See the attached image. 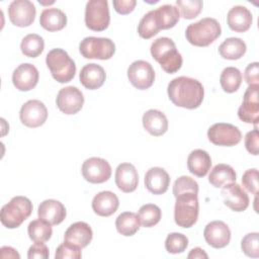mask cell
Segmentation results:
<instances>
[{
	"label": "cell",
	"instance_id": "obj_1",
	"mask_svg": "<svg viewBox=\"0 0 259 259\" xmlns=\"http://www.w3.org/2000/svg\"><path fill=\"white\" fill-rule=\"evenodd\" d=\"M167 93L173 104L187 109L197 108L204 97L202 84L196 79L185 76L171 80L167 87Z\"/></svg>",
	"mask_w": 259,
	"mask_h": 259
},
{
	"label": "cell",
	"instance_id": "obj_2",
	"mask_svg": "<svg viewBox=\"0 0 259 259\" xmlns=\"http://www.w3.org/2000/svg\"><path fill=\"white\" fill-rule=\"evenodd\" d=\"M152 57L160 64L162 69L168 74H174L180 70L183 60L177 51L175 42L166 36L155 39L150 48Z\"/></svg>",
	"mask_w": 259,
	"mask_h": 259
},
{
	"label": "cell",
	"instance_id": "obj_3",
	"mask_svg": "<svg viewBox=\"0 0 259 259\" xmlns=\"http://www.w3.org/2000/svg\"><path fill=\"white\" fill-rule=\"evenodd\" d=\"M221 33L222 27L219 21L211 17H204L189 24L185 36L188 42L195 47H207L220 37Z\"/></svg>",
	"mask_w": 259,
	"mask_h": 259
},
{
	"label": "cell",
	"instance_id": "obj_4",
	"mask_svg": "<svg viewBox=\"0 0 259 259\" xmlns=\"http://www.w3.org/2000/svg\"><path fill=\"white\" fill-rule=\"evenodd\" d=\"M46 64L53 78L59 83H68L75 77V62L63 49L51 50L46 57Z\"/></svg>",
	"mask_w": 259,
	"mask_h": 259
},
{
	"label": "cell",
	"instance_id": "obj_5",
	"mask_svg": "<svg viewBox=\"0 0 259 259\" xmlns=\"http://www.w3.org/2000/svg\"><path fill=\"white\" fill-rule=\"evenodd\" d=\"M32 212V203L25 196H14L2 206L0 211L1 224L7 229L18 228Z\"/></svg>",
	"mask_w": 259,
	"mask_h": 259
},
{
	"label": "cell",
	"instance_id": "obj_6",
	"mask_svg": "<svg viewBox=\"0 0 259 259\" xmlns=\"http://www.w3.org/2000/svg\"><path fill=\"white\" fill-rule=\"evenodd\" d=\"M174 221L181 228L192 227L198 219V198L197 193L186 192L175 197Z\"/></svg>",
	"mask_w": 259,
	"mask_h": 259
},
{
	"label": "cell",
	"instance_id": "obj_7",
	"mask_svg": "<svg viewBox=\"0 0 259 259\" xmlns=\"http://www.w3.org/2000/svg\"><path fill=\"white\" fill-rule=\"evenodd\" d=\"M79 51L86 59L109 60L115 53V45L108 37L87 36L81 40Z\"/></svg>",
	"mask_w": 259,
	"mask_h": 259
},
{
	"label": "cell",
	"instance_id": "obj_8",
	"mask_svg": "<svg viewBox=\"0 0 259 259\" xmlns=\"http://www.w3.org/2000/svg\"><path fill=\"white\" fill-rule=\"evenodd\" d=\"M110 22L108 2L106 0H90L85 8V24L94 31L105 30Z\"/></svg>",
	"mask_w": 259,
	"mask_h": 259
},
{
	"label": "cell",
	"instance_id": "obj_9",
	"mask_svg": "<svg viewBox=\"0 0 259 259\" xmlns=\"http://www.w3.org/2000/svg\"><path fill=\"white\" fill-rule=\"evenodd\" d=\"M207 138L213 145L233 147L241 142L242 134L234 124L218 122L208 128Z\"/></svg>",
	"mask_w": 259,
	"mask_h": 259
},
{
	"label": "cell",
	"instance_id": "obj_10",
	"mask_svg": "<svg viewBox=\"0 0 259 259\" xmlns=\"http://www.w3.org/2000/svg\"><path fill=\"white\" fill-rule=\"evenodd\" d=\"M127 78L134 87L146 90L155 81V71L149 62L138 60L133 62L127 68Z\"/></svg>",
	"mask_w": 259,
	"mask_h": 259
},
{
	"label": "cell",
	"instance_id": "obj_11",
	"mask_svg": "<svg viewBox=\"0 0 259 259\" xmlns=\"http://www.w3.org/2000/svg\"><path fill=\"white\" fill-rule=\"evenodd\" d=\"M259 84L249 85L243 97V102L238 109L239 118L246 123H253L255 126L259 119Z\"/></svg>",
	"mask_w": 259,
	"mask_h": 259
},
{
	"label": "cell",
	"instance_id": "obj_12",
	"mask_svg": "<svg viewBox=\"0 0 259 259\" xmlns=\"http://www.w3.org/2000/svg\"><path fill=\"white\" fill-rule=\"evenodd\" d=\"M82 175L90 183H103L111 176V167L109 163L98 157L86 159L82 164Z\"/></svg>",
	"mask_w": 259,
	"mask_h": 259
},
{
	"label": "cell",
	"instance_id": "obj_13",
	"mask_svg": "<svg viewBox=\"0 0 259 259\" xmlns=\"http://www.w3.org/2000/svg\"><path fill=\"white\" fill-rule=\"evenodd\" d=\"M35 14V6L28 0H13L8 6L9 19L15 26H29L34 21Z\"/></svg>",
	"mask_w": 259,
	"mask_h": 259
},
{
	"label": "cell",
	"instance_id": "obj_14",
	"mask_svg": "<svg viewBox=\"0 0 259 259\" xmlns=\"http://www.w3.org/2000/svg\"><path fill=\"white\" fill-rule=\"evenodd\" d=\"M20 121L27 127H38L48 118V109L40 100L32 99L26 101L19 111Z\"/></svg>",
	"mask_w": 259,
	"mask_h": 259
},
{
	"label": "cell",
	"instance_id": "obj_15",
	"mask_svg": "<svg viewBox=\"0 0 259 259\" xmlns=\"http://www.w3.org/2000/svg\"><path fill=\"white\" fill-rule=\"evenodd\" d=\"M56 103L63 113L75 114L83 107L84 96L77 87L67 86L58 92Z\"/></svg>",
	"mask_w": 259,
	"mask_h": 259
},
{
	"label": "cell",
	"instance_id": "obj_16",
	"mask_svg": "<svg viewBox=\"0 0 259 259\" xmlns=\"http://www.w3.org/2000/svg\"><path fill=\"white\" fill-rule=\"evenodd\" d=\"M206 243L217 249L226 247L231 241V231L227 224L222 221L208 223L203 231Z\"/></svg>",
	"mask_w": 259,
	"mask_h": 259
},
{
	"label": "cell",
	"instance_id": "obj_17",
	"mask_svg": "<svg viewBox=\"0 0 259 259\" xmlns=\"http://www.w3.org/2000/svg\"><path fill=\"white\" fill-rule=\"evenodd\" d=\"M39 74L37 69L29 63L19 65L12 73V83L19 91H29L38 82Z\"/></svg>",
	"mask_w": 259,
	"mask_h": 259
},
{
	"label": "cell",
	"instance_id": "obj_18",
	"mask_svg": "<svg viewBox=\"0 0 259 259\" xmlns=\"http://www.w3.org/2000/svg\"><path fill=\"white\" fill-rule=\"evenodd\" d=\"M224 203L234 211H244L249 206V196L237 183L233 182L223 187Z\"/></svg>",
	"mask_w": 259,
	"mask_h": 259
},
{
	"label": "cell",
	"instance_id": "obj_19",
	"mask_svg": "<svg viewBox=\"0 0 259 259\" xmlns=\"http://www.w3.org/2000/svg\"><path fill=\"white\" fill-rule=\"evenodd\" d=\"M115 184L119 190L125 193L133 192L139 184V174L131 163H121L115 170Z\"/></svg>",
	"mask_w": 259,
	"mask_h": 259
},
{
	"label": "cell",
	"instance_id": "obj_20",
	"mask_svg": "<svg viewBox=\"0 0 259 259\" xmlns=\"http://www.w3.org/2000/svg\"><path fill=\"white\" fill-rule=\"evenodd\" d=\"M37 215L39 219L54 226L61 224L65 220L67 211L64 204L59 200L46 199L38 205Z\"/></svg>",
	"mask_w": 259,
	"mask_h": 259
},
{
	"label": "cell",
	"instance_id": "obj_21",
	"mask_svg": "<svg viewBox=\"0 0 259 259\" xmlns=\"http://www.w3.org/2000/svg\"><path fill=\"white\" fill-rule=\"evenodd\" d=\"M146 188L153 194H163L170 185L169 174L160 167H152L145 174Z\"/></svg>",
	"mask_w": 259,
	"mask_h": 259
},
{
	"label": "cell",
	"instance_id": "obj_22",
	"mask_svg": "<svg viewBox=\"0 0 259 259\" xmlns=\"http://www.w3.org/2000/svg\"><path fill=\"white\" fill-rule=\"evenodd\" d=\"M92 229L87 223L76 222L67 229L64 235V240L82 249L89 245V243L92 240Z\"/></svg>",
	"mask_w": 259,
	"mask_h": 259
},
{
	"label": "cell",
	"instance_id": "obj_23",
	"mask_svg": "<svg viewBox=\"0 0 259 259\" xmlns=\"http://www.w3.org/2000/svg\"><path fill=\"white\" fill-rule=\"evenodd\" d=\"M119 205L118 197L109 190L97 193L92 199V209L100 217H109L113 214Z\"/></svg>",
	"mask_w": 259,
	"mask_h": 259
},
{
	"label": "cell",
	"instance_id": "obj_24",
	"mask_svg": "<svg viewBox=\"0 0 259 259\" xmlns=\"http://www.w3.org/2000/svg\"><path fill=\"white\" fill-rule=\"evenodd\" d=\"M253 17L251 11L242 5L232 7L227 15V23L229 27L236 32L247 31L252 24Z\"/></svg>",
	"mask_w": 259,
	"mask_h": 259
},
{
	"label": "cell",
	"instance_id": "obj_25",
	"mask_svg": "<svg viewBox=\"0 0 259 259\" xmlns=\"http://www.w3.org/2000/svg\"><path fill=\"white\" fill-rule=\"evenodd\" d=\"M80 82L81 84L89 89V90H95L100 88L106 79V74L104 69L97 64L90 63L85 65L79 74Z\"/></svg>",
	"mask_w": 259,
	"mask_h": 259
},
{
	"label": "cell",
	"instance_id": "obj_26",
	"mask_svg": "<svg viewBox=\"0 0 259 259\" xmlns=\"http://www.w3.org/2000/svg\"><path fill=\"white\" fill-rule=\"evenodd\" d=\"M142 121L145 130L154 137H160L168 130V119L166 115L158 109H150L146 111Z\"/></svg>",
	"mask_w": 259,
	"mask_h": 259
},
{
	"label": "cell",
	"instance_id": "obj_27",
	"mask_svg": "<svg viewBox=\"0 0 259 259\" xmlns=\"http://www.w3.org/2000/svg\"><path fill=\"white\" fill-rule=\"evenodd\" d=\"M187 167L191 174L197 177H204L211 167L210 156L202 149H195L187 158Z\"/></svg>",
	"mask_w": 259,
	"mask_h": 259
},
{
	"label": "cell",
	"instance_id": "obj_28",
	"mask_svg": "<svg viewBox=\"0 0 259 259\" xmlns=\"http://www.w3.org/2000/svg\"><path fill=\"white\" fill-rule=\"evenodd\" d=\"M39 24L48 31H58L66 26L67 16L58 8H47L40 13Z\"/></svg>",
	"mask_w": 259,
	"mask_h": 259
},
{
	"label": "cell",
	"instance_id": "obj_29",
	"mask_svg": "<svg viewBox=\"0 0 259 259\" xmlns=\"http://www.w3.org/2000/svg\"><path fill=\"white\" fill-rule=\"evenodd\" d=\"M236 178L235 170L230 165L223 163L215 165L208 175L209 183L217 188H222L230 183L236 182Z\"/></svg>",
	"mask_w": 259,
	"mask_h": 259
},
{
	"label": "cell",
	"instance_id": "obj_30",
	"mask_svg": "<svg viewBox=\"0 0 259 259\" xmlns=\"http://www.w3.org/2000/svg\"><path fill=\"white\" fill-rule=\"evenodd\" d=\"M247 47L243 39L239 37L226 38L219 47V53L222 58L227 60H239L246 53Z\"/></svg>",
	"mask_w": 259,
	"mask_h": 259
},
{
	"label": "cell",
	"instance_id": "obj_31",
	"mask_svg": "<svg viewBox=\"0 0 259 259\" xmlns=\"http://www.w3.org/2000/svg\"><path fill=\"white\" fill-rule=\"evenodd\" d=\"M154 12L160 29H169L174 27L180 18L178 8L171 4H164L154 10Z\"/></svg>",
	"mask_w": 259,
	"mask_h": 259
},
{
	"label": "cell",
	"instance_id": "obj_32",
	"mask_svg": "<svg viewBox=\"0 0 259 259\" xmlns=\"http://www.w3.org/2000/svg\"><path fill=\"white\" fill-rule=\"evenodd\" d=\"M139 215L132 211L121 212L115 220V228L119 234L125 237L135 235L140 229Z\"/></svg>",
	"mask_w": 259,
	"mask_h": 259
},
{
	"label": "cell",
	"instance_id": "obj_33",
	"mask_svg": "<svg viewBox=\"0 0 259 259\" xmlns=\"http://www.w3.org/2000/svg\"><path fill=\"white\" fill-rule=\"evenodd\" d=\"M242 79V73L239 69L235 67H227L221 74L220 83L225 92L234 93L241 86Z\"/></svg>",
	"mask_w": 259,
	"mask_h": 259
},
{
	"label": "cell",
	"instance_id": "obj_34",
	"mask_svg": "<svg viewBox=\"0 0 259 259\" xmlns=\"http://www.w3.org/2000/svg\"><path fill=\"white\" fill-rule=\"evenodd\" d=\"M45 49L44 38L36 33H29L25 35L20 44L22 54L28 58L38 57Z\"/></svg>",
	"mask_w": 259,
	"mask_h": 259
},
{
	"label": "cell",
	"instance_id": "obj_35",
	"mask_svg": "<svg viewBox=\"0 0 259 259\" xmlns=\"http://www.w3.org/2000/svg\"><path fill=\"white\" fill-rule=\"evenodd\" d=\"M51 226V224L41 219L30 222L27 228V233L30 240L33 242H46L50 240L53 234Z\"/></svg>",
	"mask_w": 259,
	"mask_h": 259
},
{
	"label": "cell",
	"instance_id": "obj_36",
	"mask_svg": "<svg viewBox=\"0 0 259 259\" xmlns=\"http://www.w3.org/2000/svg\"><path fill=\"white\" fill-rule=\"evenodd\" d=\"M138 215L143 227L151 228L160 222L162 218V211L158 205L153 203H146L140 207Z\"/></svg>",
	"mask_w": 259,
	"mask_h": 259
},
{
	"label": "cell",
	"instance_id": "obj_37",
	"mask_svg": "<svg viewBox=\"0 0 259 259\" xmlns=\"http://www.w3.org/2000/svg\"><path fill=\"white\" fill-rule=\"evenodd\" d=\"M161 29L157 23L154 10H151L147 14H145L138 25V33L142 38L145 39L153 37Z\"/></svg>",
	"mask_w": 259,
	"mask_h": 259
},
{
	"label": "cell",
	"instance_id": "obj_38",
	"mask_svg": "<svg viewBox=\"0 0 259 259\" xmlns=\"http://www.w3.org/2000/svg\"><path fill=\"white\" fill-rule=\"evenodd\" d=\"M188 238L181 233H170L165 240V248L168 253L178 254L186 250Z\"/></svg>",
	"mask_w": 259,
	"mask_h": 259
},
{
	"label": "cell",
	"instance_id": "obj_39",
	"mask_svg": "<svg viewBox=\"0 0 259 259\" xmlns=\"http://www.w3.org/2000/svg\"><path fill=\"white\" fill-rule=\"evenodd\" d=\"M176 5L183 18L193 19L201 12L203 3L200 0H177Z\"/></svg>",
	"mask_w": 259,
	"mask_h": 259
},
{
	"label": "cell",
	"instance_id": "obj_40",
	"mask_svg": "<svg viewBox=\"0 0 259 259\" xmlns=\"http://www.w3.org/2000/svg\"><path fill=\"white\" fill-rule=\"evenodd\" d=\"M241 248L245 255L252 258L259 257V234L257 232L245 235L241 241Z\"/></svg>",
	"mask_w": 259,
	"mask_h": 259
},
{
	"label": "cell",
	"instance_id": "obj_41",
	"mask_svg": "<svg viewBox=\"0 0 259 259\" xmlns=\"http://www.w3.org/2000/svg\"><path fill=\"white\" fill-rule=\"evenodd\" d=\"M198 184L193 178L183 175L175 180L173 185V194L176 197L179 194L186 192L198 193Z\"/></svg>",
	"mask_w": 259,
	"mask_h": 259
},
{
	"label": "cell",
	"instance_id": "obj_42",
	"mask_svg": "<svg viewBox=\"0 0 259 259\" xmlns=\"http://www.w3.org/2000/svg\"><path fill=\"white\" fill-rule=\"evenodd\" d=\"M81 257V248L66 241L57 248L55 254L56 259H80Z\"/></svg>",
	"mask_w": 259,
	"mask_h": 259
},
{
	"label": "cell",
	"instance_id": "obj_43",
	"mask_svg": "<svg viewBox=\"0 0 259 259\" xmlns=\"http://www.w3.org/2000/svg\"><path fill=\"white\" fill-rule=\"evenodd\" d=\"M243 186L252 194L258 193V170L256 168L248 169L242 176Z\"/></svg>",
	"mask_w": 259,
	"mask_h": 259
},
{
	"label": "cell",
	"instance_id": "obj_44",
	"mask_svg": "<svg viewBox=\"0 0 259 259\" xmlns=\"http://www.w3.org/2000/svg\"><path fill=\"white\" fill-rule=\"evenodd\" d=\"M258 145H259V135H258L257 127H255L253 131L247 133L245 137V147L250 154L257 156L259 153Z\"/></svg>",
	"mask_w": 259,
	"mask_h": 259
},
{
	"label": "cell",
	"instance_id": "obj_45",
	"mask_svg": "<svg viewBox=\"0 0 259 259\" xmlns=\"http://www.w3.org/2000/svg\"><path fill=\"white\" fill-rule=\"evenodd\" d=\"M49 248L47 245L44 244V242H34L32 244L27 252V258L28 259H34V258H40V259H47L49 258Z\"/></svg>",
	"mask_w": 259,
	"mask_h": 259
},
{
	"label": "cell",
	"instance_id": "obj_46",
	"mask_svg": "<svg viewBox=\"0 0 259 259\" xmlns=\"http://www.w3.org/2000/svg\"><path fill=\"white\" fill-rule=\"evenodd\" d=\"M244 78L249 85L259 83V64L257 62L251 63L246 67Z\"/></svg>",
	"mask_w": 259,
	"mask_h": 259
},
{
	"label": "cell",
	"instance_id": "obj_47",
	"mask_svg": "<svg viewBox=\"0 0 259 259\" xmlns=\"http://www.w3.org/2000/svg\"><path fill=\"white\" fill-rule=\"evenodd\" d=\"M112 4L117 13L125 15L131 13L135 9L137 1L136 0H113Z\"/></svg>",
	"mask_w": 259,
	"mask_h": 259
},
{
	"label": "cell",
	"instance_id": "obj_48",
	"mask_svg": "<svg viewBox=\"0 0 259 259\" xmlns=\"http://www.w3.org/2000/svg\"><path fill=\"white\" fill-rule=\"evenodd\" d=\"M1 258H20V255L16 252L15 249L11 247H2L1 248Z\"/></svg>",
	"mask_w": 259,
	"mask_h": 259
},
{
	"label": "cell",
	"instance_id": "obj_49",
	"mask_svg": "<svg viewBox=\"0 0 259 259\" xmlns=\"http://www.w3.org/2000/svg\"><path fill=\"white\" fill-rule=\"evenodd\" d=\"M188 259H191V258H208L207 254L204 252V250H202L201 248L199 247H196V248H193L191 249L190 253L188 254Z\"/></svg>",
	"mask_w": 259,
	"mask_h": 259
}]
</instances>
